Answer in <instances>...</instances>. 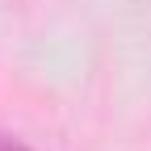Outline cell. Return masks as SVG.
<instances>
[{"label": "cell", "mask_w": 151, "mask_h": 151, "mask_svg": "<svg viewBox=\"0 0 151 151\" xmlns=\"http://www.w3.org/2000/svg\"><path fill=\"white\" fill-rule=\"evenodd\" d=\"M0 151H29V147L17 143V139H9V134H0Z\"/></svg>", "instance_id": "obj_1"}]
</instances>
